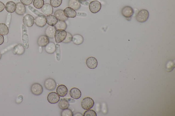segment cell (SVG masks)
<instances>
[{
    "label": "cell",
    "mask_w": 175,
    "mask_h": 116,
    "mask_svg": "<svg viewBox=\"0 0 175 116\" xmlns=\"http://www.w3.org/2000/svg\"><path fill=\"white\" fill-rule=\"evenodd\" d=\"M149 15V12L148 10L146 9H142L139 11L136 15V20L139 23H145L148 20Z\"/></svg>",
    "instance_id": "obj_1"
},
{
    "label": "cell",
    "mask_w": 175,
    "mask_h": 116,
    "mask_svg": "<svg viewBox=\"0 0 175 116\" xmlns=\"http://www.w3.org/2000/svg\"><path fill=\"white\" fill-rule=\"evenodd\" d=\"M94 105V101L89 97H87L83 98L81 103V107L85 110L90 109L93 108Z\"/></svg>",
    "instance_id": "obj_2"
},
{
    "label": "cell",
    "mask_w": 175,
    "mask_h": 116,
    "mask_svg": "<svg viewBox=\"0 0 175 116\" xmlns=\"http://www.w3.org/2000/svg\"><path fill=\"white\" fill-rule=\"evenodd\" d=\"M67 32L65 30H56L54 35V39L57 43H59L63 42L65 39Z\"/></svg>",
    "instance_id": "obj_3"
},
{
    "label": "cell",
    "mask_w": 175,
    "mask_h": 116,
    "mask_svg": "<svg viewBox=\"0 0 175 116\" xmlns=\"http://www.w3.org/2000/svg\"><path fill=\"white\" fill-rule=\"evenodd\" d=\"M102 5L100 2L98 1H94L90 2L89 4V9L91 12L97 13L101 9Z\"/></svg>",
    "instance_id": "obj_4"
},
{
    "label": "cell",
    "mask_w": 175,
    "mask_h": 116,
    "mask_svg": "<svg viewBox=\"0 0 175 116\" xmlns=\"http://www.w3.org/2000/svg\"><path fill=\"white\" fill-rule=\"evenodd\" d=\"M31 91L32 93L35 95H40L43 93V87L40 84L35 83L31 86Z\"/></svg>",
    "instance_id": "obj_5"
},
{
    "label": "cell",
    "mask_w": 175,
    "mask_h": 116,
    "mask_svg": "<svg viewBox=\"0 0 175 116\" xmlns=\"http://www.w3.org/2000/svg\"><path fill=\"white\" fill-rule=\"evenodd\" d=\"M44 85L45 88L49 91L54 90L57 86L56 81L51 78H48L45 79Z\"/></svg>",
    "instance_id": "obj_6"
},
{
    "label": "cell",
    "mask_w": 175,
    "mask_h": 116,
    "mask_svg": "<svg viewBox=\"0 0 175 116\" xmlns=\"http://www.w3.org/2000/svg\"><path fill=\"white\" fill-rule=\"evenodd\" d=\"M121 13L122 15L126 18H131L134 13L133 9L131 7L126 6L122 9Z\"/></svg>",
    "instance_id": "obj_7"
},
{
    "label": "cell",
    "mask_w": 175,
    "mask_h": 116,
    "mask_svg": "<svg viewBox=\"0 0 175 116\" xmlns=\"http://www.w3.org/2000/svg\"><path fill=\"white\" fill-rule=\"evenodd\" d=\"M35 19L33 16L28 14L24 16L23 23L24 25L28 27H32L34 23Z\"/></svg>",
    "instance_id": "obj_8"
},
{
    "label": "cell",
    "mask_w": 175,
    "mask_h": 116,
    "mask_svg": "<svg viewBox=\"0 0 175 116\" xmlns=\"http://www.w3.org/2000/svg\"><path fill=\"white\" fill-rule=\"evenodd\" d=\"M47 100L51 104H55L58 103L60 101V96L55 92L50 93L47 96Z\"/></svg>",
    "instance_id": "obj_9"
},
{
    "label": "cell",
    "mask_w": 175,
    "mask_h": 116,
    "mask_svg": "<svg viewBox=\"0 0 175 116\" xmlns=\"http://www.w3.org/2000/svg\"><path fill=\"white\" fill-rule=\"evenodd\" d=\"M87 67L90 69H94L97 67L98 62L96 59L91 57L87 58L86 61Z\"/></svg>",
    "instance_id": "obj_10"
},
{
    "label": "cell",
    "mask_w": 175,
    "mask_h": 116,
    "mask_svg": "<svg viewBox=\"0 0 175 116\" xmlns=\"http://www.w3.org/2000/svg\"><path fill=\"white\" fill-rule=\"evenodd\" d=\"M34 23L38 27H44L47 23L46 16L45 15L38 16L35 18Z\"/></svg>",
    "instance_id": "obj_11"
},
{
    "label": "cell",
    "mask_w": 175,
    "mask_h": 116,
    "mask_svg": "<svg viewBox=\"0 0 175 116\" xmlns=\"http://www.w3.org/2000/svg\"><path fill=\"white\" fill-rule=\"evenodd\" d=\"M49 38L46 35H41L37 40V44L39 46L44 47L49 43Z\"/></svg>",
    "instance_id": "obj_12"
},
{
    "label": "cell",
    "mask_w": 175,
    "mask_h": 116,
    "mask_svg": "<svg viewBox=\"0 0 175 116\" xmlns=\"http://www.w3.org/2000/svg\"><path fill=\"white\" fill-rule=\"evenodd\" d=\"M57 93L60 97H63L66 95L68 93V89L63 84L59 85L57 89Z\"/></svg>",
    "instance_id": "obj_13"
},
{
    "label": "cell",
    "mask_w": 175,
    "mask_h": 116,
    "mask_svg": "<svg viewBox=\"0 0 175 116\" xmlns=\"http://www.w3.org/2000/svg\"><path fill=\"white\" fill-rule=\"evenodd\" d=\"M56 29L54 26H49L45 29V35L50 39H53L54 37L55 32Z\"/></svg>",
    "instance_id": "obj_14"
},
{
    "label": "cell",
    "mask_w": 175,
    "mask_h": 116,
    "mask_svg": "<svg viewBox=\"0 0 175 116\" xmlns=\"http://www.w3.org/2000/svg\"><path fill=\"white\" fill-rule=\"evenodd\" d=\"M42 12L45 15H51L53 13V8L49 4H44L42 8Z\"/></svg>",
    "instance_id": "obj_15"
},
{
    "label": "cell",
    "mask_w": 175,
    "mask_h": 116,
    "mask_svg": "<svg viewBox=\"0 0 175 116\" xmlns=\"http://www.w3.org/2000/svg\"><path fill=\"white\" fill-rule=\"evenodd\" d=\"M63 11L64 15L68 18H75L77 15L75 10L69 7L65 9Z\"/></svg>",
    "instance_id": "obj_16"
},
{
    "label": "cell",
    "mask_w": 175,
    "mask_h": 116,
    "mask_svg": "<svg viewBox=\"0 0 175 116\" xmlns=\"http://www.w3.org/2000/svg\"><path fill=\"white\" fill-rule=\"evenodd\" d=\"M69 95L72 98L75 99L80 98L81 96V91L76 87H73L71 89Z\"/></svg>",
    "instance_id": "obj_17"
},
{
    "label": "cell",
    "mask_w": 175,
    "mask_h": 116,
    "mask_svg": "<svg viewBox=\"0 0 175 116\" xmlns=\"http://www.w3.org/2000/svg\"><path fill=\"white\" fill-rule=\"evenodd\" d=\"M26 12V8L25 5L21 3H18L16 4L15 12L17 15H25Z\"/></svg>",
    "instance_id": "obj_18"
},
{
    "label": "cell",
    "mask_w": 175,
    "mask_h": 116,
    "mask_svg": "<svg viewBox=\"0 0 175 116\" xmlns=\"http://www.w3.org/2000/svg\"><path fill=\"white\" fill-rule=\"evenodd\" d=\"M6 10L10 13H13L15 11L16 9V4L14 2L9 1L7 2L5 6Z\"/></svg>",
    "instance_id": "obj_19"
},
{
    "label": "cell",
    "mask_w": 175,
    "mask_h": 116,
    "mask_svg": "<svg viewBox=\"0 0 175 116\" xmlns=\"http://www.w3.org/2000/svg\"><path fill=\"white\" fill-rule=\"evenodd\" d=\"M69 6L75 10H78L81 8V4L79 0H69Z\"/></svg>",
    "instance_id": "obj_20"
},
{
    "label": "cell",
    "mask_w": 175,
    "mask_h": 116,
    "mask_svg": "<svg viewBox=\"0 0 175 116\" xmlns=\"http://www.w3.org/2000/svg\"><path fill=\"white\" fill-rule=\"evenodd\" d=\"M45 50L48 54H53L56 51V44L53 42H49V43L45 46Z\"/></svg>",
    "instance_id": "obj_21"
},
{
    "label": "cell",
    "mask_w": 175,
    "mask_h": 116,
    "mask_svg": "<svg viewBox=\"0 0 175 116\" xmlns=\"http://www.w3.org/2000/svg\"><path fill=\"white\" fill-rule=\"evenodd\" d=\"M54 15L59 21H65L68 20V18L64 15L63 10L59 9L55 12Z\"/></svg>",
    "instance_id": "obj_22"
},
{
    "label": "cell",
    "mask_w": 175,
    "mask_h": 116,
    "mask_svg": "<svg viewBox=\"0 0 175 116\" xmlns=\"http://www.w3.org/2000/svg\"><path fill=\"white\" fill-rule=\"evenodd\" d=\"M25 51V49L22 45L19 44L17 46L14 47L13 51V53L14 54L18 55H22Z\"/></svg>",
    "instance_id": "obj_23"
},
{
    "label": "cell",
    "mask_w": 175,
    "mask_h": 116,
    "mask_svg": "<svg viewBox=\"0 0 175 116\" xmlns=\"http://www.w3.org/2000/svg\"><path fill=\"white\" fill-rule=\"evenodd\" d=\"M46 23L49 26H54L58 22V19L56 16L50 15L46 17Z\"/></svg>",
    "instance_id": "obj_24"
},
{
    "label": "cell",
    "mask_w": 175,
    "mask_h": 116,
    "mask_svg": "<svg viewBox=\"0 0 175 116\" xmlns=\"http://www.w3.org/2000/svg\"><path fill=\"white\" fill-rule=\"evenodd\" d=\"M72 41L75 45H80L83 43L84 38L82 35L80 34H76L73 35Z\"/></svg>",
    "instance_id": "obj_25"
},
{
    "label": "cell",
    "mask_w": 175,
    "mask_h": 116,
    "mask_svg": "<svg viewBox=\"0 0 175 116\" xmlns=\"http://www.w3.org/2000/svg\"><path fill=\"white\" fill-rule=\"evenodd\" d=\"M70 105L68 101L66 99H61L59 101L58 106L60 109L63 110L66 109H68Z\"/></svg>",
    "instance_id": "obj_26"
},
{
    "label": "cell",
    "mask_w": 175,
    "mask_h": 116,
    "mask_svg": "<svg viewBox=\"0 0 175 116\" xmlns=\"http://www.w3.org/2000/svg\"><path fill=\"white\" fill-rule=\"evenodd\" d=\"M9 28L4 23H0V35H6L9 34Z\"/></svg>",
    "instance_id": "obj_27"
},
{
    "label": "cell",
    "mask_w": 175,
    "mask_h": 116,
    "mask_svg": "<svg viewBox=\"0 0 175 116\" xmlns=\"http://www.w3.org/2000/svg\"><path fill=\"white\" fill-rule=\"evenodd\" d=\"M56 30L62 29L66 30L67 27V25L65 21H59L54 26Z\"/></svg>",
    "instance_id": "obj_28"
},
{
    "label": "cell",
    "mask_w": 175,
    "mask_h": 116,
    "mask_svg": "<svg viewBox=\"0 0 175 116\" xmlns=\"http://www.w3.org/2000/svg\"><path fill=\"white\" fill-rule=\"evenodd\" d=\"M33 4L34 6L36 8L40 9L44 6V0H34Z\"/></svg>",
    "instance_id": "obj_29"
},
{
    "label": "cell",
    "mask_w": 175,
    "mask_h": 116,
    "mask_svg": "<svg viewBox=\"0 0 175 116\" xmlns=\"http://www.w3.org/2000/svg\"><path fill=\"white\" fill-rule=\"evenodd\" d=\"M62 3V0H50V4L54 8L58 7Z\"/></svg>",
    "instance_id": "obj_30"
},
{
    "label": "cell",
    "mask_w": 175,
    "mask_h": 116,
    "mask_svg": "<svg viewBox=\"0 0 175 116\" xmlns=\"http://www.w3.org/2000/svg\"><path fill=\"white\" fill-rule=\"evenodd\" d=\"M62 116H73L74 114L72 111L70 109H67L62 111L61 113Z\"/></svg>",
    "instance_id": "obj_31"
},
{
    "label": "cell",
    "mask_w": 175,
    "mask_h": 116,
    "mask_svg": "<svg viewBox=\"0 0 175 116\" xmlns=\"http://www.w3.org/2000/svg\"><path fill=\"white\" fill-rule=\"evenodd\" d=\"M73 36L71 33L69 32H67V35L65 39L62 42L63 43L68 44L72 41V40Z\"/></svg>",
    "instance_id": "obj_32"
},
{
    "label": "cell",
    "mask_w": 175,
    "mask_h": 116,
    "mask_svg": "<svg viewBox=\"0 0 175 116\" xmlns=\"http://www.w3.org/2000/svg\"><path fill=\"white\" fill-rule=\"evenodd\" d=\"M83 116H97V114L92 110H88L84 113Z\"/></svg>",
    "instance_id": "obj_33"
},
{
    "label": "cell",
    "mask_w": 175,
    "mask_h": 116,
    "mask_svg": "<svg viewBox=\"0 0 175 116\" xmlns=\"http://www.w3.org/2000/svg\"><path fill=\"white\" fill-rule=\"evenodd\" d=\"M21 3L25 6H29L33 3V0H20Z\"/></svg>",
    "instance_id": "obj_34"
},
{
    "label": "cell",
    "mask_w": 175,
    "mask_h": 116,
    "mask_svg": "<svg viewBox=\"0 0 175 116\" xmlns=\"http://www.w3.org/2000/svg\"><path fill=\"white\" fill-rule=\"evenodd\" d=\"M31 8H32V9H31V11H33V12L36 15H37L38 16L44 15H43V14H42V13L39 12V11H38L37 10H36V9H35L34 8H33L32 7H31Z\"/></svg>",
    "instance_id": "obj_35"
},
{
    "label": "cell",
    "mask_w": 175,
    "mask_h": 116,
    "mask_svg": "<svg viewBox=\"0 0 175 116\" xmlns=\"http://www.w3.org/2000/svg\"><path fill=\"white\" fill-rule=\"evenodd\" d=\"M5 8L4 4L2 2L0 1V12L3 11Z\"/></svg>",
    "instance_id": "obj_36"
},
{
    "label": "cell",
    "mask_w": 175,
    "mask_h": 116,
    "mask_svg": "<svg viewBox=\"0 0 175 116\" xmlns=\"http://www.w3.org/2000/svg\"><path fill=\"white\" fill-rule=\"evenodd\" d=\"M4 42V38L3 35H0V46L3 44Z\"/></svg>",
    "instance_id": "obj_37"
},
{
    "label": "cell",
    "mask_w": 175,
    "mask_h": 116,
    "mask_svg": "<svg viewBox=\"0 0 175 116\" xmlns=\"http://www.w3.org/2000/svg\"><path fill=\"white\" fill-rule=\"evenodd\" d=\"M80 1L85 2L88 1V0H79Z\"/></svg>",
    "instance_id": "obj_38"
},
{
    "label": "cell",
    "mask_w": 175,
    "mask_h": 116,
    "mask_svg": "<svg viewBox=\"0 0 175 116\" xmlns=\"http://www.w3.org/2000/svg\"><path fill=\"white\" fill-rule=\"evenodd\" d=\"M1 57H2L1 54V52H0V60H1Z\"/></svg>",
    "instance_id": "obj_39"
}]
</instances>
